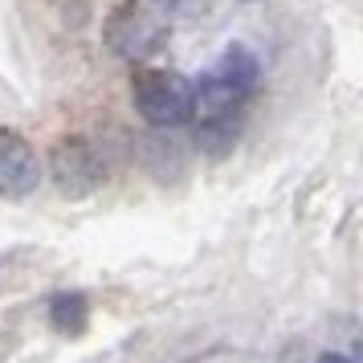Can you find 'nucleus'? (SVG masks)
I'll list each match as a JSON object with an SVG mask.
<instances>
[{"mask_svg":"<svg viewBox=\"0 0 363 363\" xmlns=\"http://www.w3.org/2000/svg\"><path fill=\"white\" fill-rule=\"evenodd\" d=\"M131 94L139 115L160 131H172L192 118V82L172 69H135Z\"/></svg>","mask_w":363,"mask_h":363,"instance_id":"nucleus-1","label":"nucleus"},{"mask_svg":"<svg viewBox=\"0 0 363 363\" xmlns=\"http://www.w3.org/2000/svg\"><path fill=\"white\" fill-rule=\"evenodd\" d=\"M106 41L118 57L147 62L151 53L164 45V25H160V17H151L143 4H123L106 25Z\"/></svg>","mask_w":363,"mask_h":363,"instance_id":"nucleus-2","label":"nucleus"},{"mask_svg":"<svg viewBox=\"0 0 363 363\" xmlns=\"http://www.w3.org/2000/svg\"><path fill=\"white\" fill-rule=\"evenodd\" d=\"M41 184V160L17 131H0V196H29Z\"/></svg>","mask_w":363,"mask_h":363,"instance_id":"nucleus-3","label":"nucleus"},{"mask_svg":"<svg viewBox=\"0 0 363 363\" xmlns=\"http://www.w3.org/2000/svg\"><path fill=\"white\" fill-rule=\"evenodd\" d=\"M53 180L69 196H82L90 188H99L102 164H99V155H94V147L82 143V139H62L53 147Z\"/></svg>","mask_w":363,"mask_h":363,"instance_id":"nucleus-4","label":"nucleus"},{"mask_svg":"<svg viewBox=\"0 0 363 363\" xmlns=\"http://www.w3.org/2000/svg\"><path fill=\"white\" fill-rule=\"evenodd\" d=\"M213 74H220L225 82L241 86V90H253L257 78H262V66H257V57H253L245 45H233V50L220 53V62L213 66Z\"/></svg>","mask_w":363,"mask_h":363,"instance_id":"nucleus-5","label":"nucleus"},{"mask_svg":"<svg viewBox=\"0 0 363 363\" xmlns=\"http://www.w3.org/2000/svg\"><path fill=\"white\" fill-rule=\"evenodd\" d=\"M50 318L57 330H82L86 327V298L82 294H57L50 306Z\"/></svg>","mask_w":363,"mask_h":363,"instance_id":"nucleus-6","label":"nucleus"},{"mask_svg":"<svg viewBox=\"0 0 363 363\" xmlns=\"http://www.w3.org/2000/svg\"><path fill=\"white\" fill-rule=\"evenodd\" d=\"M147 4H155V9H167V13H180V9H188L192 0H147Z\"/></svg>","mask_w":363,"mask_h":363,"instance_id":"nucleus-7","label":"nucleus"},{"mask_svg":"<svg viewBox=\"0 0 363 363\" xmlns=\"http://www.w3.org/2000/svg\"><path fill=\"white\" fill-rule=\"evenodd\" d=\"M323 363H351V359H343V355H323Z\"/></svg>","mask_w":363,"mask_h":363,"instance_id":"nucleus-8","label":"nucleus"}]
</instances>
